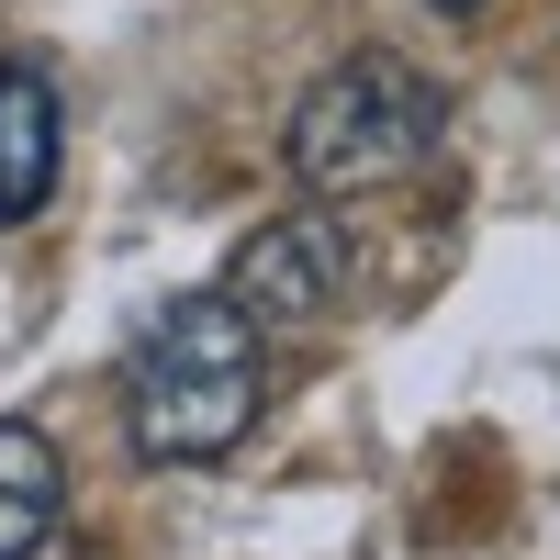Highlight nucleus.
Wrapping results in <instances>:
<instances>
[{
    "mask_svg": "<svg viewBox=\"0 0 560 560\" xmlns=\"http://www.w3.org/2000/svg\"><path fill=\"white\" fill-rule=\"evenodd\" d=\"M68 516V459L45 427H23V415H0V560H34L45 538H57Z\"/></svg>",
    "mask_w": 560,
    "mask_h": 560,
    "instance_id": "nucleus-5",
    "label": "nucleus"
},
{
    "mask_svg": "<svg viewBox=\"0 0 560 560\" xmlns=\"http://www.w3.org/2000/svg\"><path fill=\"white\" fill-rule=\"evenodd\" d=\"M427 12H482V0H427Z\"/></svg>",
    "mask_w": 560,
    "mask_h": 560,
    "instance_id": "nucleus-6",
    "label": "nucleus"
},
{
    "mask_svg": "<svg viewBox=\"0 0 560 560\" xmlns=\"http://www.w3.org/2000/svg\"><path fill=\"white\" fill-rule=\"evenodd\" d=\"M45 191H57V79L0 68V224L45 213Z\"/></svg>",
    "mask_w": 560,
    "mask_h": 560,
    "instance_id": "nucleus-4",
    "label": "nucleus"
},
{
    "mask_svg": "<svg viewBox=\"0 0 560 560\" xmlns=\"http://www.w3.org/2000/svg\"><path fill=\"white\" fill-rule=\"evenodd\" d=\"M438 135H448V102H438L427 68L348 57V68H325L292 102L280 158H292V179L314 202H370V191H404V179L438 158Z\"/></svg>",
    "mask_w": 560,
    "mask_h": 560,
    "instance_id": "nucleus-2",
    "label": "nucleus"
},
{
    "mask_svg": "<svg viewBox=\"0 0 560 560\" xmlns=\"http://www.w3.org/2000/svg\"><path fill=\"white\" fill-rule=\"evenodd\" d=\"M269 404V359H258V325L224 303V292H179L147 337H135V370H124V427L147 459L168 471H202L224 459Z\"/></svg>",
    "mask_w": 560,
    "mask_h": 560,
    "instance_id": "nucleus-1",
    "label": "nucleus"
},
{
    "mask_svg": "<svg viewBox=\"0 0 560 560\" xmlns=\"http://www.w3.org/2000/svg\"><path fill=\"white\" fill-rule=\"evenodd\" d=\"M224 303L247 325H325L337 314V236H325L314 213L258 224V236L224 258Z\"/></svg>",
    "mask_w": 560,
    "mask_h": 560,
    "instance_id": "nucleus-3",
    "label": "nucleus"
}]
</instances>
